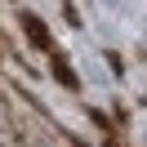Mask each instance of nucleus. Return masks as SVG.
Returning <instances> with one entry per match:
<instances>
[{
	"label": "nucleus",
	"instance_id": "f03ea898",
	"mask_svg": "<svg viewBox=\"0 0 147 147\" xmlns=\"http://www.w3.org/2000/svg\"><path fill=\"white\" fill-rule=\"evenodd\" d=\"M49 71L58 76V85H63V89H80V80H76V71H71V63H67L63 49H49Z\"/></svg>",
	"mask_w": 147,
	"mask_h": 147
},
{
	"label": "nucleus",
	"instance_id": "f257e3e1",
	"mask_svg": "<svg viewBox=\"0 0 147 147\" xmlns=\"http://www.w3.org/2000/svg\"><path fill=\"white\" fill-rule=\"evenodd\" d=\"M18 22H22V31H27V40H31V45L40 49V54H49V49H58V45H54V36H49V27H45V22L36 18V13H22Z\"/></svg>",
	"mask_w": 147,
	"mask_h": 147
},
{
	"label": "nucleus",
	"instance_id": "7ed1b4c3",
	"mask_svg": "<svg viewBox=\"0 0 147 147\" xmlns=\"http://www.w3.org/2000/svg\"><path fill=\"white\" fill-rule=\"evenodd\" d=\"M107 147H125V143H116V138H107Z\"/></svg>",
	"mask_w": 147,
	"mask_h": 147
}]
</instances>
